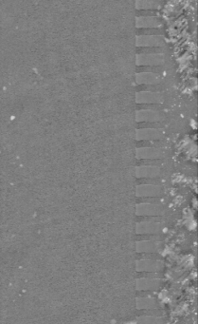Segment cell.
I'll return each instance as SVG.
<instances>
[{
  "mask_svg": "<svg viewBox=\"0 0 198 324\" xmlns=\"http://www.w3.org/2000/svg\"><path fill=\"white\" fill-rule=\"evenodd\" d=\"M161 156V152L156 149H142L138 151L139 158L155 159Z\"/></svg>",
  "mask_w": 198,
  "mask_h": 324,
  "instance_id": "cell-5",
  "label": "cell"
},
{
  "mask_svg": "<svg viewBox=\"0 0 198 324\" xmlns=\"http://www.w3.org/2000/svg\"><path fill=\"white\" fill-rule=\"evenodd\" d=\"M162 133L159 130H144L138 131V138L139 139H157L160 138Z\"/></svg>",
  "mask_w": 198,
  "mask_h": 324,
  "instance_id": "cell-7",
  "label": "cell"
},
{
  "mask_svg": "<svg viewBox=\"0 0 198 324\" xmlns=\"http://www.w3.org/2000/svg\"><path fill=\"white\" fill-rule=\"evenodd\" d=\"M160 116L156 112L152 110H145V111H140L138 113V120L139 121H157L159 120Z\"/></svg>",
  "mask_w": 198,
  "mask_h": 324,
  "instance_id": "cell-6",
  "label": "cell"
},
{
  "mask_svg": "<svg viewBox=\"0 0 198 324\" xmlns=\"http://www.w3.org/2000/svg\"><path fill=\"white\" fill-rule=\"evenodd\" d=\"M137 20L139 27H156L159 25V21L155 17H139Z\"/></svg>",
  "mask_w": 198,
  "mask_h": 324,
  "instance_id": "cell-9",
  "label": "cell"
},
{
  "mask_svg": "<svg viewBox=\"0 0 198 324\" xmlns=\"http://www.w3.org/2000/svg\"><path fill=\"white\" fill-rule=\"evenodd\" d=\"M162 44V37L159 36H142L138 38L139 46H159Z\"/></svg>",
  "mask_w": 198,
  "mask_h": 324,
  "instance_id": "cell-2",
  "label": "cell"
},
{
  "mask_svg": "<svg viewBox=\"0 0 198 324\" xmlns=\"http://www.w3.org/2000/svg\"><path fill=\"white\" fill-rule=\"evenodd\" d=\"M137 81L140 84H156L159 77L154 73H140L137 75Z\"/></svg>",
  "mask_w": 198,
  "mask_h": 324,
  "instance_id": "cell-4",
  "label": "cell"
},
{
  "mask_svg": "<svg viewBox=\"0 0 198 324\" xmlns=\"http://www.w3.org/2000/svg\"><path fill=\"white\" fill-rule=\"evenodd\" d=\"M163 62V57L159 54H140L138 55V64L140 65H158Z\"/></svg>",
  "mask_w": 198,
  "mask_h": 324,
  "instance_id": "cell-1",
  "label": "cell"
},
{
  "mask_svg": "<svg viewBox=\"0 0 198 324\" xmlns=\"http://www.w3.org/2000/svg\"><path fill=\"white\" fill-rule=\"evenodd\" d=\"M137 172H138V176L154 177V176H156V175L158 174V172H159V169H158V168H156L155 166H144V167L138 168Z\"/></svg>",
  "mask_w": 198,
  "mask_h": 324,
  "instance_id": "cell-8",
  "label": "cell"
},
{
  "mask_svg": "<svg viewBox=\"0 0 198 324\" xmlns=\"http://www.w3.org/2000/svg\"><path fill=\"white\" fill-rule=\"evenodd\" d=\"M162 99L161 94L156 93H140L138 94V102L145 103H156L160 102Z\"/></svg>",
  "mask_w": 198,
  "mask_h": 324,
  "instance_id": "cell-3",
  "label": "cell"
}]
</instances>
